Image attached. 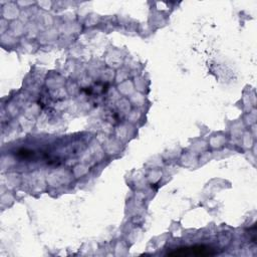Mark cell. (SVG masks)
I'll return each mask as SVG.
<instances>
[{
    "label": "cell",
    "mask_w": 257,
    "mask_h": 257,
    "mask_svg": "<svg viewBox=\"0 0 257 257\" xmlns=\"http://www.w3.org/2000/svg\"><path fill=\"white\" fill-rule=\"evenodd\" d=\"M217 252L215 249L206 246V245H194L186 246L175 249L172 252H169V256H210L215 255Z\"/></svg>",
    "instance_id": "6da1fadb"
}]
</instances>
